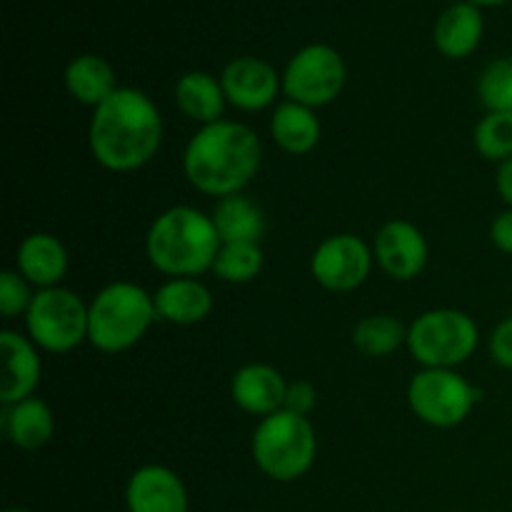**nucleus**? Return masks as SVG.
<instances>
[{"label": "nucleus", "instance_id": "nucleus-1", "mask_svg": "<svg viewBox=\"0 0 512 512\" xmlns=\"http://www.w3.org/2000/svg\"><path fill=\"white\" fill-rule=\"evenodd\" d=\"M163 145V115L155 100L138 88L120 85L90 115L88 148L100 168L135 173Z\"/></svg>", "mask_w": 512, "mask_h": 512}, {"label": "nucleus", "instance_id": "nucleus-2", "mask_svg": "<svg viewBox=\"0 0 512 512\" xmlns=\"http://www.w3.org/2000/svg\"><path fill=\"white\" fill-rule=\"evenodd\" d=\"M263 165V143L250 125L218 120L190 135L183 153V173L198 193L210 198L238 195L253 183Z\"/></svg>", "mask_w": 512, "mask_h": 512}, {"label": "nucleus", "instance_id": "nucleus-3", "mask_svg": "<svg viewBox=\"0 0 512 512\" xmlns=\"http://www.w3.org/2000/svg\"><path fill=\"white\" fill-rule=\"evenodd\" d=\"M223 245L213 215L193 205H173L150 223L145 235V255L165 278H200L213 273V263Z\"/></svg>", "mask_w": 512, "mask_h": 512}, {"label": "nucleus", "instance_id": "nucleus-4", "mask_svg": "<svg viewBox=\"0 0 512 512\" xmlns=\"http://www.w3.org/2000/svg\"><path fill=\"white\" fill-rule=\"evenodd\" d=\"M158 320L155 300L133 280H115L88 303V343L105 355L135 348Z\"/></svg>", "mask_w": 512, "mask_h": 512}, {"label": "nucleus", "instance_id": "nucleus-5", "mask_svg": "<svg viewBox=\"0 0 512 512\" xmlns=\"http://www.w3.org/2000/svg\"><path fill=\"white\" fill-rule=\"evenodd\" d=\"M250 453L265 478L275 483H295L318 458V433L305 415L278 410L255 425Z\"/></svg>", "mask_w": 512, "mask_h": 512}, {"label": "nucleus", "instance_id": "nucleus-6", "mask_svg": "<svg viewBox=\"0 0 512 512\" xmlns=\"http://www.w3.org/2000/svg\"><path fill=\"white\" fill-rule=\"evenodd\" d=\"M480 345L475 318L458 308H433L408 325V353L420 368L458 370Z\"/></svg>", "mask_w": 512, "mask_h": 512}, {"label": "nucleus", "instance_id": "nucleus-7", "mask_svg": "<svg viewBox=\"0 0 512 512\" xmlns=\"http://www.w3.org/2000/svg\"><path fill=\"white\" fill-rule=\"evenodd\" d=\"M480 400L483 390L450 368H420L408 383L410 410L430 428H458L470 418Z\"/></svg>", "mask_w": 512, "mask_h": 512}, {"label": "nucleus", "instance_id": "nucleus-8", "mask_svg": "<svg viewBox=\"0 0 512 512\" xmlns=\"http://www.w3.org/2000/svg\"><path fill=\"white\" fill-rule=\"evenodd\" d=\"M25 335L45 353H73L88 340V303L63 285L35 290L25 313Z\"/></svg>", "mask_w": 512, "mask_h": 512}, {"label": "nucleus", "instance_id": "nucleus-9", "mask_svg": "<svg viewBox=\"0 0 512 512\" xmlns=\"http://www.w3.org/2000/svg\"><path fill=\"white\" fill-rule=\"evenodd\" d=\"M348 83L345 58L325 43H310L288 60L283 70L285 100L318 110L335 103Z\"/></svg>", "mask_w": 512, "mask_h": 512}, {"label": "nucleus", "instance_id": "nucleus-10", "mask_svg": "<svg viewBox=\"0 0 512 512\" xmlns=\"http://www.w3.org/2000/svg\"><path fill=\"white\" fill-rule=\"evenodd\" d=\"M373 265V245L355 233H335L315 248L310 258V275L330 293H353L368 283Z\"/></svg>", "mask_w": 512, "mask_h": 512}, {"label": "nucleus", "instance_id": "nucleus-11", "mask_svg": "<svg viewBox=\"0 0 512 512\" xmlns=\"http://www.w3.org/2000/svg\"><path fill=\"white\" fill-rule=\"evenodd\" d=\"M373 255L378 268L398 283L420 278L428 268L430 245L423 230L405 218H393L380 225L373 240Z\"/></svg>", "mask_w": 512, "mask_h": 512}, {"label": "nucleus", "instance_id": "nucleus-12", "mask_svg": "<svg viewBox=\"0 0 512 512\" xmlns=\"http://www.w3.org/2000/svg\"><path fill=\"white\" fill-rule=\"evenodd\" d=\"M228 105L243 110V113H258L270 108L283 90V75L263 58L255 55H240L233 58L220 73Z\"/></svg>", "mask_w": 512, "mask_h": 512}, {"label": "nucleus", "instance_id": "nucleus-13", "mask_svg": "<svg viewBox=\"0 0 512 512\" xmlns=\"http://www.w3.org/2000/svg\"><path fill=\"white\" fill-rule=\"evenodd\" d=\"M125 505L128 512H188V488L165 465H140L125 485Z\"/></svg>", "mask_w": 512, "mask_h": 512}, {"label": "nucleus", "instance_id": "nucleus-14", "mask_svg": "<svg viewBox=\"0 0 512 512\" xmlns=\"http://www.w3.org/2000/svg\"><path fill=\"white\" fill-rule=\"evenodd\" d=\"M0 350H3V383H0V403L13 405L33 398L43 375L40 348L18 330H0Z\"/></svg>", "mask_w": 512, "mask_h": 512}, {"label": "nucleus", "instance_id": "nucleus-15", "mask_svg": "<svg viewBox=\"0 0 512 512\" xmlns=\"http://www.w3.org/2000/svg\"><path fill=\"white\" fill-rule=\"evenodd\" d=\"M285 393H288V380L268 363L243 365L230 380V398L235 408L260 420L285 408Z\"/></svg>", "mask_w": 512, "mask_h": 512}, {"label": "nucleus", "instance_id": "nucleus-16", "mask_svg": "<svg viewBox=\"0 0 512 512\" xmlns=\"http://www.w3.org/2000/svg\"><path fill=\"white\" fill-rule=\"evenodd\" d=\"M68 265L70 258L63 240L53 233H45V230L25 235L18 245V253H15V270H18L35 290L58 288V285H63Z\"/></svg>", "mask_w": 512, "mask_h": 512}, {"label": "nucleus", "instance_id": "nucleus-17", "mask_svg": "<svg viewBox=\"0 0 512 512\" xmlns=\"http://www.w3.org/2000/svg\"><path fill=\"white\" fill-rule=\"evenodd\" d=\"M485 18L483 8H478L470 0L450 3L438 15L433 28V43L440 55L450 60L470 58L483 43Z\"/></svg>", "mask_w": 512, "mask_h": 512}, {"label": "nucleus", "instance_id": "nucleus-18", "mask_svg": "<svg viewBox=\"0 0 512 512\" xmlns=\"http://www.w3.org/2000/svg\"><path fill=\"white\" fill-rule=\"evenodd\" d=\"M158 320L180 328H190L213 313V293L200 278H168L153 293Z\"/></svg>", "mask_w": 512, "mask_h": 512}, {"label": "nucleus", "instance_id": "nucleus-19", "mask_svg": "<svg viewBox=\"0 0 512 512\" xmlns=\"http://www.w3.org/2000/svg\"><path fill=\"white\" fill-rule=\"evenodd\" d=\"M0 425H3L8 443L20 450H28V453L45 448L55 435L53 410L38 395L20 400V403L3 405Z\"/></svg>", "mask_w": 512, "mask_h": 512}, {"label": "nucleus", "instance_id": "nucleus-20", "mask_svg": "<svg viewBox=\"0 0 512 512\" xmlns=\"http://www.w3.org/2000/svg\"><path fill=\"white\" fill-rule=\"evenodd\" d=\"M173 98L180 113L198 123L200 128L223 120L225 108H228V98H225L220 78H215L213 73H205V70H190V73L180 75Z\"/></svg>", "mask_w": 512, "mask_h": 512}, {"label": "nucleus", "instance_id": "nucleus-21", "mask_svg": "<svg viewBox=\"0 0 512 512\" xmlns=\"http://www.w3.org/2000/svg\"><path fill=\"white\" fill-rule=\"evenodd\" d=\"M270 138L283 153L308 155L318 148L320 138H323V125L313 108L283 100L275 105L273 115H270Z\"/></svg>", "mask_w": 512, "mask_h": 512}, {"label": "nucleus", "instance_id": "nucleus-22", "mask_svg": "<svg viewBox=\"0 0 512 512\" xmlns=\"http://www.w3.org/2000/svg\"><path fill=\"white\" fill-rule=\"evenodd\" d=\"M63 83L70 98L90 110H95L100 103H105V100L120 88L113 65H110L103 55L95 53L75 55V58L65 65Z\"/></svg>", "mask_w": 512, "mask_h": 512}, {"label": "nucleus", "instance_id": "nucleus-23", "mask_svg": "<svg viewBox=\"0 0 512 512\" xmlns=\"http://www.w3.org/2000/svg\"><path fill=\"white\" fill-rule=\"evenodd\" d=\"M213 223L223 243H260L268 230L263 208L245 193L220 198L213 210Z\"/></svg>", "mask_w": 512, "mask_h": 512}, {"label": "nucleus", "instance_id": "nucleus-24", "mask_svg": "<svg viewBox=\"0 0 512 512\" xmlns=\"http://www.w3.org/2000/svg\"><path fill=\"white\" fill-rule=\"evenodd\" d=\"M408 343V328L390 313L365 315L353 328V345L365 358H388Z\"/></svg>", "mask_w": 512, "mask_h": 512}, {"label": "nucleus", "instance_id": "nucleus-25", "mask_svg": "<svg viewBox=\"0 0 512 512\" xmlns=\"http://www.w3.org/2000/svg\"><path fill=\"white\" fill-rule=\"evenodd\" d=\"M265 258L260 243H223L213 263L215 278L230 285L253 283L263 270Z\"/></svg>", "mask_w": 512, "mask_h": 512}, {"label": "nucleus", "instance_id": "nucleus-26", "mask_svg": "<svg viewBox=\"0 0 512 512\" xmlns=\"http://www.w3.org/2000/svg\"><path fill=\"white\" fill-rule=\"evenodd\" d=\"M473 145L480 158L505 163L512 158V113H485L473 130Z\"/></svg>", "mask_w": 512, "mask_h": 512}, {"label": "nucleus", "instance_id": "nucleus-27", "mask_svg": "<svg viewBox=\"0 0 512 512\" xmlns=\"http://www.w3.org/2000/svg\"><path fill=\"white\" fill-rule=\"evenodd\" d=\"M478 100L485 113H512V58L490 60L478 78Z\"/></svg>", "mask_w": 512, "mask_h": 512}, {"label": "nucleus", "instance_id": "nucleus-28", "mask_svg": "<svg viewBox=\"0 0 512 512\" xmlns=\"http://www.w3.org/2000/svg\"><path fill=\"white\" fill-rule=\"evenodd\" d=\"M35 298V288L18 273V270H3L0 273V315L5 320H15L28 313Z\"/></svg>", "mask_w": 512, "mask_h": 512}, {"label": "nucleus", "instance_id": "nucleus-29", "mask_svg": "<svg viewBox=\"0 0 512 512\" xmlns=\"http://www.w3.org/2000/svg\"><path fill=\"white\" fill-rule=\"evenodd\" d=\"M318 405V390L310 380H295V383H288V393H285V408L295 415H305L310 418V413Z\"/></svg>", "mask_w": 512, "mask_h": 512}, {"label": "nucleus", "instance_id": "nucleus-30", "mask_svg": "<svg viewBox=\"0 0 512 512\" xmlns=\"http://www.w3.org/2000/svg\"><path fill=\"white\" fill-rule=\"evenodd\" d=\"M488 350L495 365L512 370V315L505 318L503 323L495 325V330L490 333L488 340Z\"/></svg>", "mask_w": 512, "mask_h": 512}, {"label": "nucleus", "instance_id": "nucleus-31", "mask_svg": "<svg viewBox=\"0 0 512 512\" xmlns=\"http://www.w3.org/2000/svg\"><path fill=\"white\" fill-rule=\"evenodd\" d=\"M490 240L500 253L512 255V208L500 210L490 223Z\"/></svg>", "mask_w": 512, "mask_h": 512}, {"label": "nucleus", "instance_id": "nucleus-32", "mask_svg": "<svg viewBox=\"0 0 512 512\" xmlns=\"http://www.w3.org/2000/svg\"><path fill=\"white\" fill-rule=\"evenodd\" d=\"M495 188H498L505 208H512V158L500 163L498 170H495Z\"/></svg>", "mask_w": 512, "mask_h": 512}, {"label": "nucleus", "instance_id": "nucleus-33", "mask_svg": "<svg viewBox=\"0 0 512 512\" xmlns=\"http://www.w3.org/2000/svg\"><path fill=\"white\" fill-rule=\"evenodd\" d=\"M470 3H475L478 8H495V5H505L510 0H470Z\"/></svg>", "mask_w": 512, "mask_h": 512}, {"label": "nucleus", "instance_id": "nucleus-34", "mask_svg": "<svg viewBox=\"0 0 512 512\" xmlns=\"http://www.w3.org/2000/svg\"><path fill=\"white\" fill-rule=\"evenodd\" d=\"M3 512H33V510H28V508H8V510H3Z\"/></svg>", "mask_w": 512, "mask_h": 512}]
</instances>
